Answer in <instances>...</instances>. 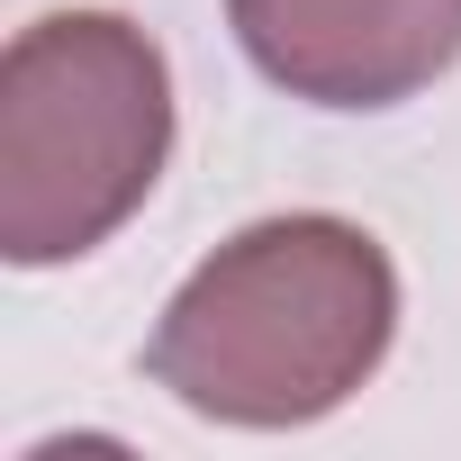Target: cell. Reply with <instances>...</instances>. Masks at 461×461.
Masks as SVG:
<instances>
[{"label":"cell","mask_w":461,"mask_h":461,"mask_svg":"<svg viewBox=\"0 0 461 461\" xmlns=\"http://www.w3.org/2000/svg\"><path fill=\"white\" fill-rule=\"evenodd\" d=\"M398 335V272L353 217H263L217 245L163 308L145 371L208 425H317L335 416Z\"/></svg>","instance_id":"1"},{"label":"cell","mask_w":461,"mask_h":461,"mask_svg":"<svg viewBox=\"0 0 461 461\" xmlns=\"http://www.w3.org/2000/svg\"><path fill=\"white\" fill-rule=\"evenodd\" d=\"M172 163L163 46L118 10H55L0 55V254L19 272L109 245Z\"/></svg>","instance_id":"2"},{"label":"cell","mask_w":461,"mask_h":461,"mask_svg":"<svg viewBox=\"0 0 461 461\" xmlns=\"http://www.w3.org/2000/svg\"><path fill=\"white\" fill-rule=\"evenodd\" d=\"M263 82L317 109H398L461 55V0H226Z\"/></svg>","instance_id":"3"}]
</instances>
